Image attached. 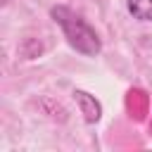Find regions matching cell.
Listing matches in <instances>:
<instances>
[{
  "label": "cell",
  "mask_w": 152,
  "mask_h": 152,
  "mask_svg": "<svg viewBox=\"0 0 152 152\" xmlns=\"http://www.w3.org/2000/svg\"><path fill=\"white\" fill-rule=\"evenodd\" d=\"M50 14H52V19L62 26L69 45H71L76 52L88 55V57H95V55L102 50V43H100V38H97L95 28H93L83 17L74 14L69 7H62V5H59V7H52Z\"/></svg>",
  "instance_id": "1"
},
{
  "label": "cell",
  "mask_w": 152,
  "mask_h": 152,
  "mask_svg": "<svg viewBox=\"0 0 152 152\" xmlns=\"http://www.w3.org/2000/svg\"><path fill=\"white\" fill-rule=\"evenodd\" d=\"M74 100L78 102L81 114H83V119H86L88 124L100 121V116H102V104L95 100V95H90V93H86V90H74Z\"/></svg>",
  "instance_id": "2"
},
{
  "label": "cell",
  "mask_w": 152,
  "mask_h": 152,
  "mask_svg": "<svg viewBox=\"0 0 152 152\" xmlns=\"http://www.w3.org/2000/svg\"><path fill=\"white\" fill-rule=\"evenodd\" d=\"M128 12L138 21H152V0H128Z\"/></svg>",
  "instance_id": "3"
}]
</instances>
